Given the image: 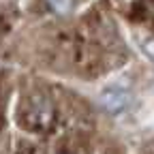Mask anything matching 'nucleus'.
Here are the masks:
<instances>
[{"label": "nucleus", "instance_id": "f257e3e1", "mask_svg": "<svg viewBox=\"0 0 154 154\" xmlns=\"http://www.w3.org/2000/svg\"><path fill=\"white\" fill-rule=\"evenodd\" d=\"M128 101H131L128 92H124V90H120V88H109V90H105V92L101 94V105H103L109 113L122 111V109L128 105Z\"/></svg>", "mask_w": 154, "mask_h": 154}, {"label": "nucleus", "instance_id": "f03ea898", "mask_svg": "<svg viewBox=\"0 0 154 154\" xmlns=\"http://www.w3.org/2000/svg\"><path fill=\"white\" fill-rule=\"evenodd\" d=\"M143 49H146V54L152 58V60H154V38H150V41L143 45Z\"/></svg>", "mask_w": 154, "mask_h": 154}]
</instances>
